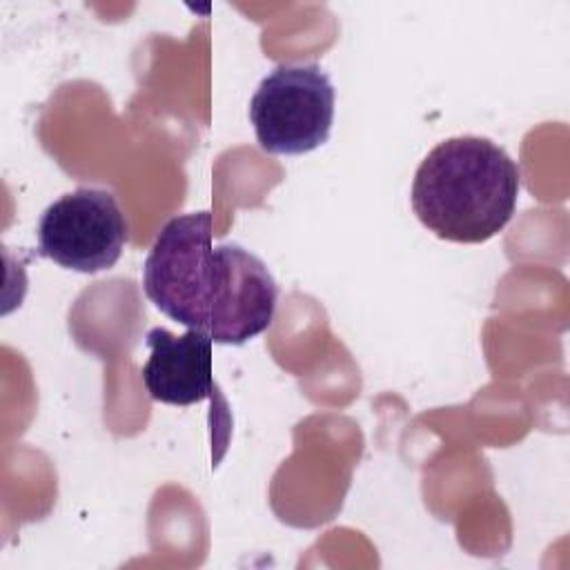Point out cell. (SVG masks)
Segmentation results:
<instances>
[{
    "label": "cell",
    "instance_id": "cell-1",
    "mask_svg": "<svg viewBox=\"0 0 570 570\" xmlns=\"http://www.w3.org/2000/svg\"><path fill=\"white\" fill-rule=\"evenodd\" d=\"M212 212L169 218L142 265L145 296L167 318L243 345L272 321L278 287L267 265L238 243H212Z\"/></svg>",
    "mask_w": 570,
    "mask_h": 570
},
{
    "label": "cell",
    "instance_id": "cell-3",
    "mask_svg": "<svg viewBox=\"0 0 570 570\" xmlns=\"http://www.w3.org/2000/svg\"><path fill=\"white\" fill-rule=\"evenodd\" d=\"M249 120L263 151L307 154L330 138L334 87L316 62L278 65L256 87Z\"/></svg>",
    "mask_w": 570,
    "mask_h": 570
},
{
    "label": "cell",
    "instance_id": "cell-4",
    "mask_svg": "<svg viewBox=\"0 0 570 570\" xmlns=\"http://www.w3.org/2000/svg\"><path fill=\"white\" fill-rule=\"evenodd\" d=\"M38 252L65 269L96 274L118 263L127 220L107 189L78 187L53 200L38 220Z\"/></svg>",
    "mask_w": 570,
    "mask_h": 570
},
{
    "label": "cell",
    "instance_id": "cell-5",
    "mask_svg": "<svg viewBox=\"0 0 570 570\" xmlns=\"http://www.w3.org/2000/svg\"><path fill=\"white\" fill-rule=\"evenodd\" d=\"M149 356L140 367L147 394L167 405L187 407L212 399L214 363L209 334L187 327L185 334H171L167 327H151L145 334Z\"/></svg>",
    "mask_w": 570,
    "mask_h": 570
},
{
    "label": "cell",
    "instance_id": "cell-2",
    "mask_svg": "<svg viewBox=\"0 0 570 570\" xmlns=\"http://www.w3.org/2000/svg\"><path fill=\"white\" fill-rule=\"evenodd\" d=\"M519 165L497 142L454 136L421 160L412 183V209L439 238L485 243L514 216Z\"/></svg>",
    "mask_w": 570,
    "mask_h": 570
}]
</instances>
